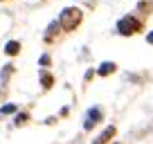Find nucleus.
<instances>
[{
	"mask_svg": "<svg viewBox=\"0 0 153 144\" xmlns=\"http://www.w3.org/2000/svg\"><path fill=\"white\" fill-rule=\"evenodd\" d=\"M81 18H83L81 9H76V7H68V9H63L61 16H59V25H61L65 32H72V29L79 27Z\"/></svg>",
	"mask_w": 153,
	"mask_h": 144,
	"instance_id": "obj_1",
	"label": "nucleus"
},
{
	"mask_svg": "<svg viewBox=\"0 0 153 144\" xmlns=\"http://www.w3.org/2000/svg\"><path fill=\"white\" fill-rule=\"evenodd\" d=\"M140 29H142V23H140L135 16H124V18H120V23H117V32H120L122 36L137 34Z\"/></svg>",
	"mask_w": 153,
	"mask_h": 144,
	"instance_id": "obj_2",
	"label": "nucleus"
},
{
	"mask_svg": "<svg viewBox=\"0 0 153 144\" xmlns=\"http://www.w3.org/2000/svg\"><path fill=\"white\" fill-rule=\"evenodd\" d=\"M101 117H104L101 115V108H90V111L86 113V120H83V128L90 131L92 126H97L101 122Z\"/></svg>",
	"mask_w": 153,
	"mask_h": 144,
	"instance_id": "obj_3",
	"label": "nucleus"
},
{
	"mask_svg": "<svg viewBox=\"0 0 153 144\" xmlns=\"http://www.w3.org/2000/svg\"><path fill=\"white\" fill-rule=\"evenodd\" d=\"M115 133H117V128H115V126H108V128H104V133L97 140H92V144H108L110 140L115 137Z\"/></svg>",
	"mask_w": 153,
	"mask_h": 144,
	"instance_id": "obj_4",
	"label": "nucleus"
},
{
	"mask_svg": "<svg viewBox=\"0 0 153 144\" xmlns=\"http://www.w3.org/2000/svg\"><path fill=\"white\" fill-rule=\"evenodd\" d=\"M115 68H117V65H115L113 61H106V63H101V65H99L97 74H101V77H106V74H113V72H115Z\"/></svg>",
	"mask_w": 153,
	"mask_h": 144,
	"instance_id": "obj_5",
	"label": "nucleus"
},
{
	"mask_svg": "<svg viewBox=\"0 0 153 144\" xmlns=\"http://www.w3.org/2000/svg\"><path fill=\"white\" fill-rule=\"evenodd\" d=\"M5 52L9 54V56H16V54L20 52V43L18 41H9V43L5 45Z\"/></svg>",
	"mask_w": 153,
	"mask_h": 144,
	"instance_id": "obj_6",
	"label": "nucleus"
},
{
	"mask_svg": "<svg viewBox=\"0 0 153 144\" xmlns=\"http://www.w3.org/2000/svg\"><path fill=\"white\" fill-rule=\"evenodd\" d=\"M59 27H61V25H59V20H54V23L48 27V34H45V41H52V39H54V34L59 32Z\"/></svg>",
	"mask_w": 153,
	"mask_h": 144,
	"instance_id": "obj_7",
	"label": "nucleus"
},
{
	"mask_svg": "<svg viewBox=\"0 0 153 144\" xmlns=\"http://www.w3.org/2000/svg\"><path fill=\"white\" fill-rule=\"evenodd\" d=\"M41 83H43V88H50L52 86V77H50V74H43V77H41Z\"/></svg>",
	"mask_w": 153,
	"mask_h": 144,
	"instance_id": "obj_8",
	"label": "nucleus"
},
{
	"mask_svg": "<svg viewBox=\"0 0 153 144\" xmlns=\"http://www.w3.org/2000/svg\"><path fill=\"white\" fill-rule=\"evenodd\" d=\"M0 113H2V115H9V113H16V106H14V104H9V106H2V111H0Z\"/></svg>",
	"mask_w": 153,
	"mask_h": 144,
	"instance_id": "obj_9",
	"label": "nucleus"
},
{
	"mask_svg": "<svg viewBox=\"0 0 153 144\" xmlns=\"http://www.w3.org/2000/svg\"><path fill=\"white\" fill-rule=\"evenodd\" d=\"M25 122H27V115H25V113H23V115H18V117H16V124H25Z\"/></svg>",
	"mask_w": 153,
	"mask_h": 144,
	"instance_id": "obj_10",
	"label": "nucleus"
},
{
	"mask_svg": "<svg viewBox=\"0 0 153 144\" xmlns=\"http://www.w3.org/2000/svg\"><path fill=\"white\" fill-rule=\"evenodd\" d=\"M48 63H50V56H48V54H45V56H41V65H48Z\"/></svg>",
	"mask_w": 153,
	"mask_h": 144,
	"instance_id": "obj_11",
	"label": "nucleus"
},
{
	"mask_svg": "<svg viewBox=\"0 0 153 144\" xmlns=\"http://www.w3.org/2000/svg\"><path fill=\"white\" fill-rule=\"evenodd\" d=\"M146 41H149V43L153 45V32H151V34H149V36H146Z\"/></svg>",
	"mask_w": 153,
	"mask_h": 144,
	"instance_id": "obj_12",
	"label": "nucleus"
}]
</instances>
